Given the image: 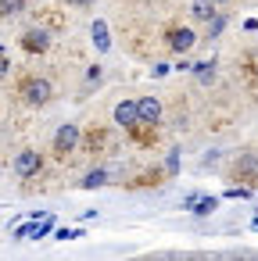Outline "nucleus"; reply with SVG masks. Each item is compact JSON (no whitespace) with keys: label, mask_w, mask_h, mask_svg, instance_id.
I'll return each instance as SVG.
<instances>
[{"label":"nucleus","mask_w":258,"mask_h":261,"mask_svg":"<svg viewBox=\"0 0 258 261\" xmlns=\"http://www.w3.org/2000/svg\"><path fill=\"white\" fill-rule=\"evenodd\" d=\"M51 93H54V86H51L47 79H40V75H26V79L18 83V97H22L26 104H33V108L47 104Z\"/></svg>","instance_id":"nucleus-1"},{"label":"nucleus","mask_w":258,"mask_h":261,"mask_svg":"<svg viewBox=\"0 0 258 261\" xmlns=\"http://www.w3.org/2000/svg\"><path fill=\"white\" fill-rule=\"evenodd\" d=\"M79 140H83V129L76 122H65L58 133H54V154L58 158H68L72 150H79Z\"/></svg>","instance_id":"nucleus-2"},{"label":"nucleus","mask_w":258,"mask_h":261,"mask_svg":"<svg viewBox=\"0 0 258 261\" xmlns=\"http://www.w3.org/2000/svg\"><path fill=\"white\" fill-rule=\"evenodd\" d=\"M22 50H26V54H47V50H51V33H47L43 25L26 29V33H22Z\"/></svg>","instance_id":"nucleus-3"},{"label":"nucleus","mask_w":258,"mask_h":261,"mask_svg":"<svg viewBox=\"0 0 258 261\" xmlns=\"http://www.w3.org/2000/svg\"><path fill=\"white\" fill-rule=\"evenodd\" d=\"M40 168H43L40 150H18V158H15V175L18 179H33V175H40Z\"/></svg>","instance_id":"nucleus-4"},{"label":"nucleus","mask_w":258,"mask_h":261,"mask_svg":"<svg viewBox=\"0 0 258 261\" xmlns=\"http://www.w3.org/2000/svg\"><path fill=\"white\" fill-rule=\"evenodd\" d=\"M165 36H169V47H172L176 54H186V50H190V47L197 43V36H194V33H190L186 25H172V29L165 33Z\"/></svg>","instance_id":"nucleus-5"},{"label":"nucleus","mask_w":258,"mask_h":261,"mask_svg":"<svg viewBox=\"0 0 258 261\" xmlns=\"http://www.w3.org/2000/svg\"><path fill=\"white\" fill-rule=\"evenodd\" d=\"M136 122L158 125V122H161V100H154V97H140V100H136Z\"/></svg>","instance_id":"nucleus-6"},{"label":"nucleus","mask_w":258,"mask_h":261,"mask_svg":"<svg viewBox=\"0 0 258 261\" xmlns=\"http://www.w3.org/2000/svg\"><path fill=\"white\" fill-rule=\"evenodd\" d=\"M233 175H237V179H247V186H258V158H254V154H244V158L233 165Z\"/></svg>","instance_id":"nucleus-7"},{"label":"nucleus","mask_w":258,"mask_h":261,"mask_svg":"<svg viewBox=\"0 0 258 261\" xmlns=\"http://www.w3.org/2000/svg\"><path fill=\"white\" fill-rule=\"evenodd\" d=\"M115 122H119L122 129H129V125L136 122V100H119V104H115Z\"/></svg>","instance_id":"nucleus-8"},{"label":"nucleus","mask_w":258,"mask_h":261,"mask_svg":"<svg viewBox=\"0 0 258 261\" xmlns=\"http://www.w3.org/2000/svg\"><path fill=\"white\" fill-rule=\"evenodd\" d=\"M90 33H93V47H97V54H108V50H111V40H108V25H104V22L97 18Z\"/></svg>","instance_id":"nucleus-9"},{"label":"nucleus","mask_w":258,"mask_h":261,"mask_svg":"<svg viewBox=\"0 0 258 261\" xmlns=\"http://www.w3.org/2000/svg\"><path fill=\"white\" fill-rule=\"evenodd\" d=\"M190 72L197 75V83H204V86H208V83L215 79V61H197V65H190Z\"/></svg>","instance_id":"nucleus-10"},{"label":"nucleus","mask_w":258,"mask_h":261,"mask_svg":"<svg viewBox=\"0 0 258 261\" xmlns=\"http://www.w3.org/2000/svg\"><path fill=\"white\" fill-rule=\"evenodd\" d=\"M190 15L201 18V22H208V18L215 15V0H194V4H190Z\"/></svg>","instance_id":"nucleus-11"},{"label":"nucleus","mask_w":258,"mask_h":261,"mask_svg":"<svg viewBox=\"0 0 258 261\" xmlns=\"http://www.w3.org/2000/svg\"><path fill=\"white\" fill-rule=\"evenodd\" d=\"M104 182H108V172L97 168V172H86V179H83L79 186H83V190H97V186H104Z\"/></svg>","instance_id":"nucleus-12"},{"label":"nucleus","mask_w":258,"mask_h":261,"mask_svg":"<svg viewBox=\"0 0 258 261\" xmlns=\"http://www.w3.org/2000/svg\"><path fill=\"white\" fill-rule=\"evenodd\" d=\"M26 4L29 0H0V18H11V15L26 11Z\"/></svg>","instance_id":"nucleus-13"},{"label":"nucleus","mask_w":258,"mask_h":261,"mask_svg":"<svg viewBox=\"0 0 258 261\" xmlns=\"http://www.w3.org/2000/svg\"><path fill=\"white\" fill-rule=\"evenodd\" d=\"M219 207V197H197V204L190 207V211H197V215H212Z\"/></svg>","instance_id":"nucleus-14"},{"label":"nucleus","mask_w":258,"mask_h":261,"mask_svg":"<svg viewBox=\"0 0 258 261\" xmlns=\"http://www.w3.org/2000/svg\"><path fill=\"white\" fill-rule=\"evenodd\" d=\"M165 172H169V175L179 172V150H169V158H165Z\"/></svg>","instance_id":"nucleus-15"},{"label":"nucleus","mask_w":258,"mask_h":261,"mask_svg":"<svg viewBox=\"0 0 258 261\" xmlns=\"http://www.w3.org/2000/svg\"><path fill=\"white\" fill-rule=\"evenodd\" d=\"M101 143H104V133H101V129H90V136H86V147H90V150H97Z\"/></svg>","instance_id":"nucleus-16"},{"label":"nucleus","mask_w":258,"mask_h":261,"mask_svg":"<svg viewBox=\"0 0 258 261\" xmlns=\"http://www.w3.org/2000/svg\"><path fill=\"white\" fill-rule=\"evenodd\" d=\"M226 197H233V200L240 197V200H244V197H251V186H229V190H226Z\"/></svg>","instance_id":"nucleus-17"},{"label":"nucleus","mask_w":258,"mask_h":261,"mask_svg":"<svg viewBox=\"0 0 258 261\" xmlns=\"http://www.w3.org/2000/svg\"><path fill=\"white\" fill-rule=\"evenodd\" d=\"M79 236H83V229H68V225L58 229V240H79Z\"/></svg>","instance_id":"nucleus-18"},{"label":"nucleus","mask_w":258,"mask_h":261,"mask_svg":"<svg viewBox=\"0 0 258 261\" xmlns=\"http://www.w3.org/2000/svg\"><path fill=\"white\" fill-rule=\"evenodd\" d=\"M68 4H72V8H90L93 0H68Z\"/></svg>","instance_id":"nucleus-19"},{"label":"nucleus","mask_w":258,"mask_h":261,"mask_svg":"<svg viewBox=\"0 0 258 261\" xmlns=\"http://www.w3.org/2000/svg\"><path fill=\"white\" fill-rule=\"evenodd\" d=\"M8 75V58H0V79Z\"/></svg>","instance_id":"nucleus-20"},{"label":"nucleus","mask_w":258,"mask_h":261,"mask_svg":"<svg viewBox=\"0 0 258 261\" xmlns=\"http://www.w3.org/2000/svg\"><path fill=\"white\" fill-rule=\"evenodd\" d=\"M251 229H254V232H258V218H254V222H251Z\"/></svg>","instance_id":"nucleus-21"},{"label":"nucleus","mask_w":258,"mask_h":261,"mask_svg":"<svg viewBox=\"0 0 258 261\" xmlns=\"http://www.w3.org/2000/svg\"><path fill=\"white\" fill-rule=\"evenodd\" d=\"M215 4H222V0H215Z\"/></svg>","instance_id":"nucleus-22"},{"label":"nucleus","mask_w":258,"mask_h":261,"mask_svg":"<svg viewBox=\"0 0 258 261\" xmlns=\"http://www.w3.org/2000/svg\"><path fill=\"white\" fill-rule=\"evenodd\" d=\"M254 211H258V204H254Z\"/></svg>","instance_id":"nucleus-23"}]
</instances>
